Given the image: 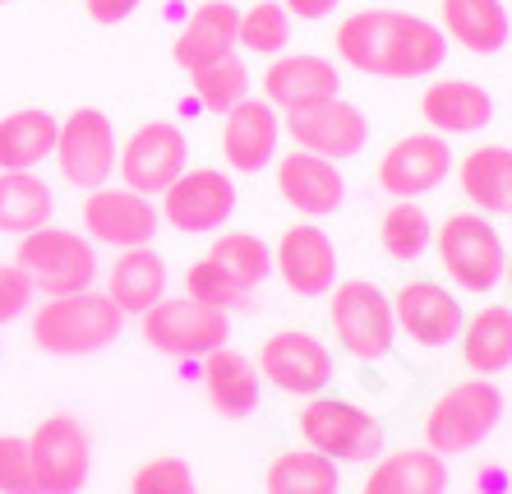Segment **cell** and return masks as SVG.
Listing matches in <instances>:
<instances>
[{
    "label": "cell",
    "mask_w": 512,
    "mask_h": 494,
    "mask_svg": "<svg viewBox=\"0 0 512 494\" xmlns=\"http://www.w3.org/2000/svg\"><path fill=\"white\" fill-rule=\"evenodd\" d=\"M337 61L370 79H434L448 61V37L439 24L411 10H351L333 33Z\"/></svg>",
    "instance_id": "1"
},
{
    "label": "cell",
    "mask_w": 512,
    "mask_h": 494,
    "mask_svg": "<svg viewBox=\"0 0 512 494\" xmlns=\"http://www.w3.org/2000/svg\"><path fill=\"white\" fill-rule=\"evenodd\" d=\"M125 314L116 310L107 291H65V296H47L28 319V338L47 356H97L120 338Z\"/></svg>",
    "instance_id": "2"
},
{
    "label": "cell",
    "mask_w": 512,
    "mask_h": 494,
    "mask_svg": "<svg viewBox=\"0 0 512 494\" xmlns=\"http://www.w3.org/2000/svg\"><path fill=\"white\" fill-rule=\"evenodd\" d=\"M503 421V393L494 379H462L448 393L434 398L425 411V448H434L439 458H462L471 448H480Z\"/></svg>",
    "instance_id": "3"
},
{
    "label": "cell",
    "mask_w": 512,
    "mask_h": 494,
    "mask_svg": "<svg viewBox=\"0 0 512 494\" xmlns=\"http://www.w3.org/2000/svg\"><path fill=\"white\" fill-rule=\"evenodd\" d=\"M14 264L28 273L33 291H47V296H65V291H88L102 273V259H97V245L88 236L70 227H47L19 236V250H14Z\"/></svg>",
    "instance_id": "4"
},
{
    "label": "cell",
    "mask_w": 512,
    "mask_h": 494,
    "mask_svg": "<svg viewBox=\"0 0 512 494\" xmlns=\"http://www.w3.org/2000/svg\"><path fill=\"white\" fill-rule=\"evenodd\" d=\"M434 254H439L448 282L462 291H494L508 273V245L499 227L485 213H453L434 231Z\"/></svg>",
    "instance_id": "5"
},
{
    "label": "cell",
    "mask_w": 512,
    "mask_h": 494,
    "mask_svg": "<svg viewBox=\"0 0 512 494\" xmlns=\"http://www.w3.org/2000/svg\"><path fill=\"white\" fill-rule=\"evenodd\" d=\"M328 319H333L337 347L351 361H383L397 342V324H393V301L374 287L370 278H346L328 291Z\"/></svg>",
    "instance_id": "6"
},
{
    "label": "cell",
    "mask_w": 512,
    "mask_h": 494,
    "mask_svg": "<svg viewBox=\"0 0 512 494\" xmlns=\"http://www.w3.org/2000/svg\"><path fill=\"white\" fill-rule=\"evenodd\" d=\"M296 430L300 439L323 453L333 462H374L383 453V425L374 421L365 407L346 398H328V393H314L296 416Z\"/></svg>",
    "instance_id": "7"
},
{
    "label": "cell",
    "mask_w": 512,
    "mask_h": 494,
    "mask_svg": "<svg viewBox=\"0 0 512 494\" xmlns=\"http://www.w3.org/2000/svg\"><path fill=\"white\" fill-rule=\"evenodd\" d=\"M143 342L162 356L176 361H203L208 351L227 347L231 338V314L213 310V305L194 301V296H167L148 314H139Z\"/></svg>",
    "instance_id": "8"
},
{
    "label": "cell",
    "mask_w": 512,
    "mask_h": 494,
    "mask_svg": "<svg viewBox=\"0 0 512 494\" xmlns=\"http://www.w3.org/2000/svg\"><path fill=\"white\" fill-rule=\"evenodd\" d=\"M28 458H33L37 494H79L93 471V439L88 425L70 411H51L28 434Z\"/></svg>",
    "instance_id": "9"
},
{
    "label": "cell",
    "mask_w": 512,
    "mask_h": 494,
    "mask_svg": "<svg viewBox=\"0 0 512 494\" xmlns=\"http://www.w3.org/2000/svg\"><path fill=\"white\" fill-rule=\"evenodd\" d=\"M56 171L74 190H97L116 176L120 139L102 107H74L56 130Z\"/></svg>",
    "instance_id": "10"
},
{
    "label": "cell",
    "mask_w": 512,
    "mask_h": 494,
    "mask_svg": "<svg viewBox=\"0 0 512 494\" xmlns=\"http://www.w3.org/2000/svg\"><path fill=\"white\" fill-rule=\"evenodd\" d=\"M157 199H162L157 213L171 231L208 236L227 227V217L236 213V181L222 167H185Z\"/></svg>",
    "instance_id": "11"
},
{
    "label": "cell",
    "mask_w": 512,
    "mask_h": 494,
    "mask_svg": "<svg viewBox=\"0 0 512 494\" xmlns=\"http://www.w3.org/2000/svg\"><path fill=\"white\" fill-rule=\"evenodd\" d=\"M185 167H190V139L176 121H143L120 139V185L148 199H157Z\"/></svg>",
    "instance_id": "12"
},
{
    "label": "cell",
    "mask_w": 512,
    "mask_h": 494,
    "mask_svg": "<svg viewBox=\"0 0 512 494\" xmlns=\"http://www.w3.org/2000/svg\"><path fill=\"white\" fill-rule=\"evenodd\" d=\"M259 365L263 384H273L286 398H314L333 384V351L323 347L305 328H277L259 342Z\"/></svg>",
    "instance_id": "13"
},
{
    "label": "cell",
    "mask_w": 512,
    "mask_h": 494,
    "mask_svg": "<svg viewBox=\"0 0 512 494\" xmlns=\"http://www.w3.org/2000/svg\"><path fill=\"white\" fill-rule=\"evenodd\" d=\"M84 236L93 245H107V250H139V245H153L157 227H162V213L148 194L130 190V185H97L84 199Z\"/></svg>",
    "instance_id": "14"
},
{
    "label": "cell",
    "mask_w": 512,
    "mask_h": 494,
    "mask_svg": "<svg viewBox=\"0 0 512 494\" xmlns=\"http://www.w3.org/2000/svg\"><path fill=\"white\" fill-rule=\"evenodd\" d=\"M453 167H457L453 144L443 134H434V130L402 134L379 157V190L393 194V199H420V194L439 190Z\"/></svg>",
    "instance_id": "15"
},
{
    "label": "cell",
    "mask_w": 512,
    "mask_h": 494,
    "mask_svg": "<svg viewBox=\"0 0 512 494\" xmlns=\"http://www.w3.org/2000/svg\"><path fill=\"white\" fill-rule=\"evenodd\" d=\"M333 97H342V70L319 51H282L263 70V102L277 107L282 116L323 107Z\"/></svg>",
    "instance_id": "16"
},
{
    "label": "cell",
    "mask_w": 512,
    "mask_h": 494,
    "mask_svg": "<svg viewBox=\"0 0 512 494\" xmlns=\"http://www.w3.org/2000/svg\"><path fill=\"white\" fill-rule=\"evenodd\" d=\"M393 324H397V333H406L416 347L439 351L462 338L466 310H462V301H457V291H448L443 282L416 278V282H406V287H397Z\"/></svg>",
    "instance_id": "17"
},
{
    "label": "cell",
    "mask_w": 512,
    "mask_h": 494,
    "mask_svg": "<svg viewBox=\"0 0 512 494\" xmlns=\"http://www.w3.org/2000/svg\"><path fill=\"white\" fill-rule=\"evenodd\" d=\"M273 273L300 301L328 296L337 287V245L319 222H291L273 245Z\"/></svg>",
    "instance_id": "18"
},
{
    "label": "cell",
    "mask_w": 512,
    "mask_h": 494,
    "mask_svg": "<svg viewBox=\"0 0 512 494\" xmlns=\"http://www.w3.org/2000/svg\"><path fill=\"white\" fill-rule=\"evenodd\" d=\"M282 134L296 148H305V153H319V157H328V162H346V157H356L360 148L370 144V116H365L356 102L333 97V102H323V107L286 116Z\"/></svg>",
    "instance_id": "19"
},
{
    "label": "cell",
    "mask_w": 512,
    "mask_h": 494,
    "mask_svg": "<svg viewBox=\"0 0 512 494\" xmlns=\"http://www.w3.org/2000/svg\"><path fill=\"white\" fill-rule=\"evenodd\" d=\"M282 153V111L263 97H240L236 107L222 111V157L240 176H259Z\"/></svg>",
    "instance_id": "20"
},
{
    "label": "cell",
    "mask_w": 512,
    "mask_h": 494,
    "mask_svg": "<svg viewBox=\"0 0 512 494\" xmlns=\"http://www.w3.org/2000/svg\"><path fill=\"white\" fill-rule=\"evenodd\" d=\"M277 194L300 217H333L346 204V181L337 162L291 148V153H277Z\"/></svg>",
    "instance_id": "21"
},
{
    "label": "cell",
    "mask_w": 512,
    "mask_h": 494,
    "mask_svg": "<svg viewBox=\"0 0 512 494\" xmlns=\"http://www.w3.org/2000/svg\"><path fill=\"white\" fill-rule=\"evenodd\" d=\"M420 121L443 139H466L494 121V97L476 79H429L420 93Z\"/></svg>",
    "instance_id": "22"
},
{
    "label": "cell",
    "mask_w": 512,
    "mask_h": 494,
    "mask_svg": "<svg viewBox=\"0 0 512 494\" xmlns=\"http://www.w3.org/2000/svg\"><path fill=\"white\" fill-rule=\"evenodd\" d=\"M240 47V10L231 0H199L171 42V61L190 74L208 61H222Z\"/></svg>",
    "instance_id": "23"
},
{
    "label": "cell",
    "mask_w": 512,
    "mask_h": 494,
    "mask_svg": "<svg viewBox=\"0 0 512 494\" xmlns=\"http://www.w3.org/2000/svg\"><path fill=\"white\" fill-rule=\"evenodd\" d=\"M203 393L213 402L217 416L227 421H245L259 411V398H263V374L259 365L236 347H217L203 356Z\"/></svg>",
    "instance_id": "24"
},
{
    "label": "cell",
    "mask_w": 512,
    "mask_h": 494,
    "mask_svg": "<svg viewBox=\"0 0 512 494\" xmlns=\"http://www.w3.org/2000/svg\"><path fill=\"white\" fill-rule=\"evenodd\" d=\"M171 273L167 259L153 250V245H139V250H120L116 264L107 268V296L116 301V310L125 319H139L148 314L157 301H167Z\"/></svg>",
    "instance_id": "25"
},
{
    "label": "cell",
    "mask_w": 512,
    "mask_h": 494,
    "mask_svg": "<svg viewBox=\"0 0 512 494\" xmlns=\"http://www.w3.org/2000/svg\"><path fill=\"white\" fill-rule=\"evenodd\" d=\"M439 19L443 37L471 56H494L512 37V19L503 10V0H439Z\"/></svg>",
    "instance_id": "26"
},
{
    "label": "cell",
    "mask_w": 512,
    "mask_h": 494,
    "mask_svg": "<svg viewBox=\"0 0 512 494\" xmlns=\"http://www.w3.org/2000/svg\"><path fill=\"white\" fill-rule=\"evenodd\" d=\"M448 490V458L434 448H397L374 458L360 494H443Z\"/></svg>",
    "instance_id": "27"
},
{
    "label": "cell",
    "mask_w": 512,
    "mask_h": 494,
    "mask_svg": "<svg viewBox=\"0 0 512 494\" xmlns=\"http://www.w3.org/2000/svg\"><path fill=\"white\" fill-rule=\"evenodd\" d=\"M60 121L47 107H14L0 116V171H37L56 153Z\"/></svg>",
    "instance_id": "28"
},
{
    "label": "cell",
    "mask_w": 512,
    "mask_h": 494,
    "mask_svg": "<svg viewBox=\"0 0 512 494\" xmlns=\"http://www.w3.org/2000/svg\"><path fill=\"white\" fill-rule=\"evenodd\" d=\"M457 185L476 213L494 217L508 213L512 199V148L508 144H476L457 162Z\"/></svg>",
    "instance_id": "29"
},
{
    "label": "cell",
    "mask_w": 512,
    "mask_h": 494,
    "mask_svg": "<svg viewBox=\"0 0 512 494\" xmlns=\"http://www.w3.org/2000/svg\"><path fill=\"white\" fill-rule=\"evenodd\" d=\"M457 347H462L466 370L480 379L512 370V305H485V310L466 314Z\"/></svg>",
    "instance_id": "30"
},
{
    "label": "cell",
    "mask_w": 512,
    "mask_h": 494,
    "mask_svg": "<svg viewBox=\"0 0 512 494\" xmlns=\"http://www.w3.org/2000/svg\"><path fill=\"white\" fill-rule=\"evenodd\" d=\"M56 217V194L37 171H0V236H28Z\"/></svg>",
    "instance_id": "31"
},
{
    "label": "cell",
    "mask_w": 512,
    "mask_h": 494,
    "mask_svg": "<svg viewBox=\"0 0 512 494\" xmlns=\"http://www.w3.org/2000/svg\"><path fill=\"white\" fill-rule=\"evenodd\" d=\"M263 490L268 494H337L342 490V476H337L333 458H323L310 444H300V448H282L268 462Z\"/></svg>",
    "instance_id": "32"
},
{
    "label": "cell",
    "mask_w": 512,
    "mask_h": 494,
    "mask_svg": "<svg viewBox=\"0 0 512 494\" xmlns=\"http://www.w3.org/2000/svg\"><path fill=\"white\" fill-rule=\"evenodd\" d=\"M379 245L397 264L425 259L429 245H434V222H429V213L420 208V199H393V204H388V213L379 217Z\"/></svg>",
    "instance_id": "33"
},
{
    "label": "cell",
    "mask_w": 512,
    "mask_h": 494,
    "mask_svg": "<svg viewBox=\"0 0 512 494\" xmlns=\"http://www.w3.org/2000/svg\"><path fill=\"white\" fill-rule=\"evenodd\" d=\"M208 259L217 268H227L240 287H259L273 273V245H263L254 231H222L213 245H208Z\"/></svg>",
    "instance_id": "34"
},
{
    "label": "cell",
    "mask_w": 512,
    "mask_h": 494,
    "mask_svg": "<svg viewBox=\"0 0 512 494\" xmlns=\"http://www.w3.org/2000/svg\"><path fill=\"white\" fill-rule=\"evenodd\" d=\"M190 84H194V97H199V107L208 111H222L236 107L240 97H250V84H254V74L250 65H245V56H222V61H208L199 65V70H190Z\"/></svg>",
    "instance_id": "35"
},
{
    "label": "cell",
    "mask_w": 512,
    "mask_h": 494,
    "mask_svg": "<svg viewBox=\"0 0 512 494\" xmlns=\"http://www.w3.org/2000/svg\"><path fill=\"white\" fill-rule=\"evenodd\" d=\"M291 10L282 0H254L250 10H240V47L254 51V56H282L291 47Z\"/></svg>",
    "instance_id": "36"
},
{
    "label": "cell",
    "mask_w": 512,
    "mask_h": 494,
    "mask_svg": "<svg viewBox=\"0 0 512 494\" xmlns=\"http://www.w3.org/2000/svg\"><path fill=\"white\" fill-rule=\"evenodd\" d=\"M185 296H194V301H203V305H213V310H222V314H236V310H245V305L254 301V291L240 287L227 268H217L208 254H203V259H194V264L185 268Z\"/></svg>",
    "instance_id": "37"
},
{
    "label": "cell",
    "mask_w": 512,
    "mask_h": 494,
    "mask_svg": "<svg viewBox=\"0 0 512 494\" xmlns=\"http://www.w3.org/2000/svg\"><path fill=\"white\" fill-rule=\"evenodd\" d=\"M130 494H194V467L185 458H148L134 467Z\"/></svg>",
    "instance_id": "38"
},
{
    "label": "cell",
    "mask_w": 512,
    "mask_h": 494,
    "mask_svg": "<svg viewBox=\"0 0 512 494\" xmlns=\"http://www.w3.org/2000/svg\"><path fill=\"white\" fill-rule=\"evenodd\" d=\"M0 494H37L28 439L19 434H0Z\"/></svg>",
    "instance_id": "39"
},
{
    "label": "cell",
    "mask_w": 512,
    "mask_h": 494,
    "mask_svg": "<svg viewBox=\"0 0 512 494\" xmlns=\"http://www.w3.org/2000/svg\"><path fill=\"white\" fill-rule=\"evenodd\" d=\"M33 282L19 264H0V328L14 324V319H24L33 310Z\"/></svg>",
    "instance_id": "40"
},
{
    "label": "cell",
    "mask_w": 512,
    "mask_h": 494,
    "mask_svg": "<svg viewBox=\"0 0 512 494\" xmlns=\"http://www.w3.org/2000/svg\"><path fill=\"white\" fill-rule=\"evenodd\" d=\"M139 5H143V0H84L88 19H93V24H102V28L125 24V19H130Z\"/></svg>",
    "instance_id": "41"
},
{
    "label": "cell",
    "mask_w": 512,
    "mask_h": 494,
    "mask_svg": "<svg viewBox=\"0 0 512 494\" xmlns=\"http://www.w3.org/2000/svg\"><path fill=\"white\" fill-rule=\"evenodd\" d=\"M282 5L291 10V19H305V24H319L337 10V0H282Z\"/></svg>",
    "instance_id": "42"
},
{
    "label": "cell",
    "mask_w": 512,
    "mask_h": 494,
    "mask_svg": "<svg viewBox=\"0 0 512 494\" xmlns=\"http://www.w3.org/2000/svg\"><path fill=\"white\" fill-rule=\"evenodd\" d=\"M503 282H508V287H512V254H508V273H503Z\"/></svg>",
    "instance_id": "43"
},
{
    "label": "cell",
    "mask_w": 512,
    "mask_h": 494,
    "mask_svg": "<svg viewBox=\"0 0 512 494\" xmlns=\"http://www.w3.org/2000/svg\"><path fill=\"white\" fill-rule=\"evenodd\" d=\"M508 213H512V199H508Z\"/></svg>",
    "instance_id": "44"
},
{
    "label": "cell",
    "mask_w": 512,
    "mask_h": 494,
    "mask_svg": "<svg viewBox=\"0 0 512 494\" xmlns=\"http://www.w3.org/2000/svg\"><path fill=\"white\" fill-rule=\"evenodd\" d=\"M0 5H5V0H0Z\"/></svg>",
    "instance_id": "45"
}]
</instances>
